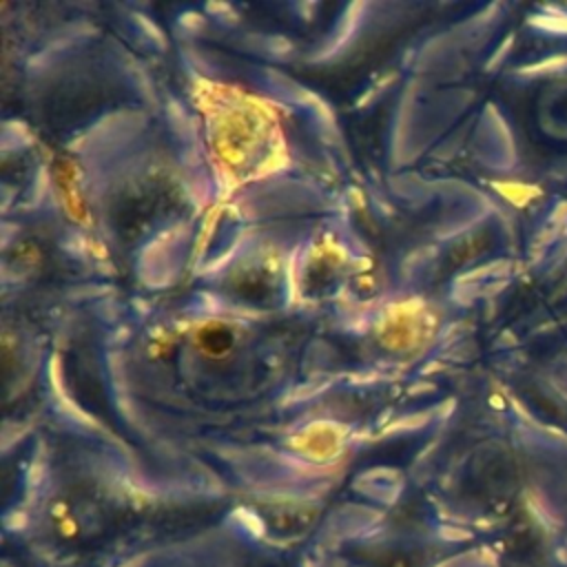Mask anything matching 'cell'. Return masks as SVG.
Wrapping results in <instances>:
<instances>
[{
  "label": "cell",
  "instance_id": "cell-1",
  "mask_svg": "<svg viewBox=\"0 0 567 567\" xmlns=\"http://www.w3.org/2000/svg\"><path fill=\"white\" fill-rule=\"evenodd\" d=\"M264 536L248 527L215 525L199 532L131 545L97 567H255Z\"/></svg>",
  "mask_w": 567,
  "mask_h": 567
}]
</instances>
